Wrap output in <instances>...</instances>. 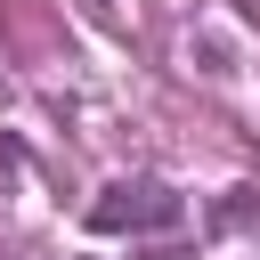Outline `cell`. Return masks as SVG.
<instances>
[{
    "label": "cell",
    "instance_id": "cell-2",
    "mask_svg": "<svg viewBox=\"0 0 260 260\" xmlns=\"http://www.w3.org/2000/svg\"><path fill=\"white\" fill-rule=\"evenodd\" d=\"M244 8H252V16H260V0H244Z\"/></svg>",
    "mask_w": 260,
    "mask_h": 260
},
{
    "label": "cell",
    "instance_id": "cell-1",
    "mask_svg": "<svg viewBox=\"0 0 260 260\" xmlns=\"http://www.w3.org/2000/svg\"><path fill=\"white\" fill-rule=\"evenodd\" d=\"M187 219V203H179V187H162V179H114V187H98V203H89V228L98 236H146V228H179Z\"/></svg>",
    "mask_w": 260,
    "mask_h": 260
}]
</instances>
